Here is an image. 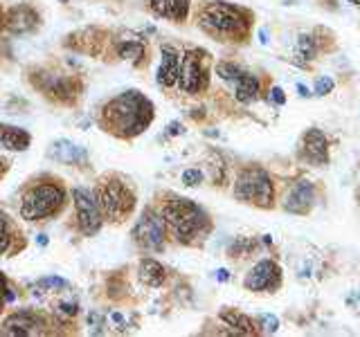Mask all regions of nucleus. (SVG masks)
I'll list each match as a JSON object with an SVG mask.
<instances>
[{
    "mask_svg": "<svg viewBox=\"0 0 360 337\" xmlns=\"http://www.w3.org/2000/svg\"><path fill=\"white\" fill-rule=\"evenodd\" d=\"M178 70H180V56L176 48L162 45V63H160V70H158V84L162 88H172L178 81Z\"/></svg>",
    "mask_w": 360,
    "mask_h": 337,
    "instance_id": "nucleus-14",
    "label": "nucleus"
},
{
    "mask_svg": "<svg viewBox=\"0 0 360 337\" xmlns=\"http://www.w3.org/2000/svg\"><path fill=\"white\" fill-rule=\"evenodd\" d=\"M232 88H234V97L241 101V104H250L259 97V81L257 77H252L250 72H241L236 79H232Z\"/></svg>",
    "mask_w": 360,
    "mask_h": 337,
    "instance_id": "nucleus-19",
    "label": "nucleus"
},
{
    "mask_svg": "<svg viewBox=\"0 0 360 337\" xmlns=\"http://www.w3.org/2000/svg\"><path fill=\"white\" fill-rule=\"evenodd\" d=\"M200 27L214 34V37H243L248 29L245 14L239 7L225 5V3H212L200 11Z\"/></svg>",
    "mask_w": 360,
    "mask_h": 337,
    "instance_id": "nucleus-3",
    "label": "nucleus"
},
{
    "mask_svg": "<svg viewBox=\"0 0 360 337\" xmlns=\"http://www.w3.org/2000/svg\"><path fill=\"white\" fill-rule=\"evenodd\" d=\"M333 88H335V84L331 77H320L318 81H315V93L318 95H329Z\"/></svg>",
    "mask_w": 360,
    "mask_h": 337,
    "instance_id": "nucleus-26",
    "label": "nucleus"
},
{
    "mask_svg": "<svg viewBox=\"0 0 360 337\" xmlns=\"http://www.w3.org/2000/svg\"><path fill=\"white\" fill-rule=\"evenodd\" d=\"M0 232H9V220L3 209H0Z\"/></svg>",
    "mask_w": 360,
    "mask_h": 337,
    "instance_id": "nucleus-31",
    "label": "nucleus"
},
{
    "mask_svg": "<svg viewBox=\"0 0 360 337\" xmlns=\"http://www.w3.org/2000/svg\"><path fill=\"white\" fill-rule=\"evenodd\" d=\"M75 205H77V220H79V230L86 236H93L101 227V207L97 202V196L90 189H75Z\"/></svg>",
    "mask_w": 360,
    "mask_h": 337,
    "instance_id": "nucleus-7",
    "label": "nucleus"
},
{
    "mask_svg": "<svg viewBox=\"0 0 360 337\" xmlns=\"http://www.w3.org/2000/svg\"><path fill=\"white\" fill-rule=\"evenodd\" d=\"M219 279H221V281H225V279H230V275L225 272V270H219Z\"/></svg>",
    "mask_w": 360,
    "mask_h": 337,
    "instance_id": "nucleus-34",
    "label": "nucleus"
},
{
    "mask_svg": "<svg viewBox=\"0 0 360 337\" xmlns=\"http://www.w3.org/2000/svg\"><path fill=\"white\" fill-rule=\"evenodd\" d=\"M221 319L232 326V331L234 333H239V335H252L255 333V324L245 317V315L241 312H234V310H223L221 312Z\"/></svg>",
    "mask_w": 360,
    "mask_h": 337,
    "instance_id": "nucleus-21",
    "label": "nucleus"
},
{
    "mask_svg": "<svg viewBox=\"0 0 360 337\" xmlns=\"http://www.w3.org/2000/svg\"><path fill=\"white\" fill-rule=\"evenodd\" d=\"M88 324H90V331H93V333H99L101 329H99V326H101V315L99 312H90L88 315Z\"/></svg>",
    "mask_w": 360,
    "mask_h": 337,
    "instance_id": "nucleus-28",
    "label": "nucleus"
},
{
    "mask_svg": "<svg viewBox=\"0 0 360 337\" xmlns=\"http://www.w3.org/2000/svg\"><path fill=\"white\" fill-rule=\"evenodd\" d=\"M7 168H9V162L5 160V157H0V178L7 173Z\"/></svg>",
    "mask_w": 360,
    "mask_h": 337,
    "instance_id": "nucleus-32",
    "label": "nucleus"
},
{
    "mask_svg": "<svg viewBox=\"0 0 360 337\" xmlns=\"http://www.w3.org/2000/svg\"><path fill=\"white\" fill-rule=\"evenodd\" d=\"M349 3H354V5H360V0H349Z\"/></svg>",
    "mask_w": 360,
    "mask_h": 337,
    "instance_id": "nucleus-35",
    "label": "nucleus"
},
{
    "mask_svg": "<svg viewBox=\"0 0 360 337\" xmlns=\"http://www.w3.org/2000/svg\"><path fill=\"white\" fill-rule=\"evenodd\" d=\"M37 25H39V16L34 14V9L30 7H16L7 18V29L14 34L32 32V29H37Z\"/></svg>",
    "mask_w": 360,
    "mask_h": 337,
    "instance_id": "nucleus-16",
    "label": "nucleus"
},
{
    "mask_svg": "<svg viewBox=\"0 0 360 337\" xmlns=\"http://www.w3.org/2000/svg\"><path fill=\"white\" fill-rule=\"evenodd\" d=\"M315 202V187L311 180H300V183L288 191L284 200V209L290 213H307Z\"/></svg>",
    "mask_w": 360,
    "mask_h": 337,
    "instance_id": "nucleus-12",
    "label": "nucleus"
},
{
    "mask_svg": "<svg viewBox=\"0 0 360 337\" xmlns=\"http://www.w3.org/2000/svg\"><path fill=\"white\" fill-rule=\"evenodd\" d=\"M65 191L59 185L43 183L39 187L30 189L20 205V216L25 220H43L54 216L56 211L63 207Z\"/></svg>",
    "mask_w": 360,
    "mask_h": 337,
    "instance_id": "nucleus-4",
    "label": "nucleus"
},
{
    "mask_svg": "<svg viewBox=\"0 0 360 337\" xmlns=\"http://www.w3.org/2000/svg\"><path fill=\"white\" fill-rule=\"evenodd\" d=\"M297 90H300V95H302V97H309V95H311V93H309V88H304L302 84L297 86Z\"/></svg>",
    "mask_w": 360,
    "mask_h": 337,
    "instance_id": "nucleus-33",
    "label": "nucleus"
},
{
    "mask_svg": "<svg viewBox=\"0 0 360 337\" xmlns=\"http://www.w3.org/2000/svg\"><path fill=\"white\" fill-rule=\"evenodd\" d=\"M281 281V272H279V265L275 261H270V258H264V261H259L248 277L243 279V286L252 292H264V290H273L279 286Z\"/></svg>",
    "mask_w": 360,
    "mask_h": 337,
    "instance_id": "nucleus-10",
    "label": "nucleus"
},
{
    "mask_svg": "<svg viewBox=\"0 0 360 337\" xmlns=\"http://www.w3.org/2000/svg\"><path fill=\"white\" fill-rule=\"evenodd\" d=\"M32 144V135L18 126H9V124H0V149L3 151H25Z\"/></svg>",
    "mask_w": 360,
    "mask_h": 337,
    "instance_id": "nucleus-15",
    "label": "nucleus"
},
{
    "mask_svg": "<svg viewBox=\"0 0 360 337\" xmlns=\"http://www.w3.org/2000/svg\"><path fill=\"white\" fill-rule=\"evenodd\" d=\"M183 183L187 187H196L202 183V173H200V168H187V171L183 173Z\"/></svg>",
    "mask_w": 360,
    "mask_h": 337,
    "instance_id": "nucleus-25",
    "label": "nucleus"
},
{
    "mask_svg": "<svg viewBox=\"0 0 360 337\" xmlns=\"http://www.w3.org/2000/svg\"><path fill=\"white\" fill-rule=\"evenodd\" d=\"M138 277L144 286H149V288H160L165 284V267L155 261V258H144V261L140 263V270H138Z\"/></svg>",
    "mask_w": 360,
    "mask_h": 337,
    "instance_id": "nucleus-20",
    "label": "nucleus"
},
{
    "mask_svg": "<svg viewBox=\"0 0 360 337\" xmlns=\"http://www.w3.org/2000/svg\"><path fill=\"white\" fill-rule=\"evenodd\" d=\"M270 97H273V101H275V104H284V101H286V97H284V90H281V88H273V90H270Z\"/></svg>",
    "mask_w": 360,
    "mask_h": 337,
    "instance_id": "nucleus-30",
    "label": "nucleus"
},
{
    "mask_svg": "<svg viewBox=\"0 0 360 337\" xmlns=\"http://www.w3.org/2000/svg\"><path fill=\"white\" fill-rule=\"evenodd\" d=\"M243 70H241V67L239 65H234V63H219L217 65V74L223 79V81H232V79H236V77H239Z\"/></svg>",
    "mask_w": 360,
    "mask_h": 337,
    "instance_id": "nucleus-24",
    "label": "nucleus"
},
{
    "mask_svg": "<svg viewBox=\"0 0 360 337\" xmlns=\"http://www.w3.org/2000/svg\"><path fill=\"white\" fill-rule=\"evenodd\" d=\"M302 155L315 166H322L329 160V140L320 128H311L302 138Z\"/></svg>",
    "mask_w": 360,
    "mask_h": 337,
    "instance_id": "nucleus-11",
    "label": "nucleus"
},
{
    "mask_svg": "<svg viewBox=\"0 0 360 337\" xmlns=\"http://www.w3.org/2000/svg\"><path fill=\"white\" fill-rule=\"evenodd\" d=\"M120 56L122 59H127V61H133V63H138L142 56H144V48H142V43H135V41H127V43H122L120 45Z\"/></svg>",
    "mask_w": 360,
    "mask_h": 337,
    "instance_id": "nucleus-23",
    "label": "nucleus"
},
{
    "mask_svg": "<svg viewBox=\"0 0 360 337\" xmlns=\"http://www.w3.org/2000/svg\"><path fill=\"white\" fill-rule=\"evenodd\" d=\"M165 234H167L165 218H160L151 209L142 211V216H140L138 225H135V230H133L135 241H138L144 250H162Z\"/></svg>",
    "mask_w": 360,
    "mask_h": 337,
    "instance_id": "nucleus-8",
    "label": "nucleus"
},
{
    "mask_svg": "<svg viewBox=\"0 0 360 337\" xmlns=\"http://www.w3.org/2000/svg\"><path fill=\"white\" fill-rule=\"evenodd\" d=\"M41 322L30 312H16L5 322L3 335H14V337H27V335H41Z\"/></svg>",
    "mask_w": 360,
    "mask_h": 337,
    "instance_id": "nucleus-13",
    "label": "nucleus"
},
{
    "mask_svg": "<svg viewBox=\"0 0 360 337\" xmlns=\"http://www.w3.org/2000/svg\"><path fill=\"white\" fill-rule=\"evenodd\" d=\"M97 202L101 211L106 213V218L124 220L135 207V196L127 185L120 183V180H108V183L99 187Z\"/></svg>",
    "mask_w": 360,
    "mask_h": 337,
    "instance_id": "nucleus-6",
    "label": "nucleus"
},
{
    "mask_svg": "<svg viewBox=\"0 0 360 337\" xmlns=\"http://www.w3.org/2000/svg\"><path fill=\"white\" fill-rule=\"evenodd\" d=\"M259 324H262V331L264 333H275L277 326H279L275 315H264V317H259Z\"/></svg>",
    "mask_w": 360,
    "mask_h": 337,
    "instance_id": "nucleus-27",
    "label": "nucleus"
},
{
    "mask_svg": "<svg viewBox=\"0 0 360 337\" xmlns=\"http://www.w3.org/2000/svg\"><path fill=\"white\" fill-rule=\"evenodd\" d=\"M153 117V106L144 95L129 90L112 101H108L104 108V124L108 131L122 138H133V135L142 133Z\"/></svg>",
    "mask_w": 360,
    "mask_h": 337,
    "instance_id": "nucleus-1",
    "label": "nucleus"
},
{
    "mask_svg": "<svg viewBox=\"0 0 360 337\" xmlns=\"http://www.w3.org/2000/svg\"><path fill=\"white\" fill-rule=\"evenodd\" d=\"M11 245V239H9V232H0V254H5Z\"/></svg>",
    "mask_w": 360,
    "mask_h": 337,
    "instance_id": "nucleus-29",
    "label": "nucleus"
},
{
    "mask_svg": "<svg viewBox=\"0 0 360 337\" xmlns=\"http://www.w3.org/2000/svg\"><path fill=\"white\" fill-rule=\"evenodd\" d=\"M234 196L257 207H270L273 205V180L264 168H245L234 183Z\"/></svg>",
    "mask_w": 360,
    "mask_h": 337,
    "instance_id": "nucleus-5",
    "label": "nucleus"
},
{
    "mask_svg": "<svg viewBox=\"0 0 360 337\" xmlns=\"http://www.w3.org/2000/svg\"><path fill=\"white\" fill-rule=\"evenodd\" d=\"M180 90L187 95H196L198 90L205 88L207 84V74H205V67L200 63V56L198 52H187L180 61V70H178V81Z\"/></svg>",
    "mask_w": 360,
    "mask_h": 337,
    "instance_id": "nucleus-9",
    "label": "nucleus"
},
{
    "mask_svg": "<svg viewBox=\"0 0 360 337\" xmlns=\"http://www.w3.org/2000/svg\"><path fill=\"white\" fill-rule=\"evenodd\" d=\"M149 3L155 14L162 18L185 20L189 14V0H149Z\"/></svg>",
    "mask_w": 360,
    "mask_h": 337,
    "instance_id": "nucleus-18",
    "label": "nucleus"
},
{
    "mask_svg": "<svg viewBox=\"0 0 360 337\" xmlns=\"http://www.w3.org/2000/svg\"><path fill=\"white\" fill-rule=\"evenodd\" d=\"M3 303H5V301H3V297H0V308H3Z\"/></svg>",
    "mask_w": 360,
    "mask_h": 337,
    "instance_id": "nucleus-36",
    "label": "nucleus"
},
{
    "mask_svg": "<svg viewBox=\"0 0 360 337\" xmlns=\"http://www.w3.org/2000/svg\"><path fill=\"white\" fill-rule=\"evenodd\" d=\"M50 157L56 162H63V164H77V162L86 160V151L82 149V146H77L68 140H59V142L52 144Z\"/></svg>",
    "mask_w": 360,
    "mask_h": 337,
    "instance_id": "nucleus-17",
    "label": "nucleus"
},
{
    "mask_svg": "<svg viewBox=\"0 0 360 337\" xmlns=\"http://www.w3.org/2000/svg\"><path fill=\"white\" fill-rule=\"evenodd\" d=\"M162 218H165L167 230L172 232L180 243H191L196 236L205 234L210 227L207 213L187 198L169 200L162 209Z\"/></svg>",
    "mask_w": 360,
    "mask_h": 337,
    "instance_id": "nucleus-2",
    "label": "nucleus"
},
{
    "mask_svg": "<svg viewBox=\"0 0 360 337\" xmlns=\"http://www.w3.org/2000/svg\"><path fill=\"white\" fill-rule=\"evenodd\" d=\"M315 54H318V48H315V41L309 34H302L295 43V56H297V63L307 65L309 61L315 59Z\"/></svg>",
    "mask_w": 360,
    "mask_h": 337,
    "instance_id": "nucleus-22",
    "label": "nucleus"
}]
</instances>
